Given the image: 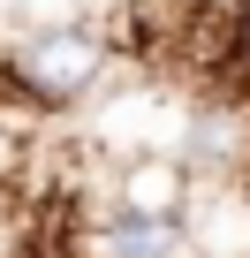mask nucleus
I'll use <instances>...</instances> for the list:
<instances>
[{
	"label": "nucleus",
	"mask_w": 250,
	"mask_h": 258,
	"mask_svg": "<svg viewBox=\"0 0 250 258\" xmlns=\"http://www.w3.org/2000/svg\"><path fill=\"white\" fill-rule=\"evenodd\" d=\"M197 250H205V258H250V182L212 198V213H205V228H197Z\"/></svg>",
	"instance_id": "20e7f679"
},
{
	"label": "nucleus",
	"mask_w": 250,
	"mask_h": 258,
	"mask_svg": "<svg viewBox=\"0 0 250 258\" xmlns=\"http://www.w3.org/2000/svg\"><path fill=\"white\" fill-rule=\"evenodd\" d=\"M99 69H106V46H99L91 31H76V23H53V31H38L31 46H16L23 91H31V99H53V106L84 99Z\"/></svg>",
	"instance_id": "f257e3e1"
},
{
	"label": "nucleus",
	"mask_w": 250,
	"mask_h": 258,
	"mask_svg": "<svg viewBox=\"0 0 250 258\" xmlns=\"http://www.w3.org/2000/svg\"><path fill=\"white\" fill-rule=\"evenodd\" d=\"M182 220H137V213H121L114 228H99L91 235V250L99 258H182Z\"/></svg>",
	"instance_id": "7ed1b4c3"
},
{
	"label": "nucleus",
	"mask_w": 250,
	"mask_h": 258,
	"mask_svg": "<svg viewBox=\"0 0 250 258\" xmlns=\"http://www.w3.org/2000/svg\"><path fill=\"white\" fill-rule=\"evenodd\" d=\"M0 167H8V129H0Z\"/></svg>",
	"instance_id": "39448f33"
},
{
	"label": "nucleus",
	"mask_w": 250,
	"mask_h": 258,
	"mask_svg": "<svg viewBox=\"0 0 250 258\" xmlns=\"http://www.w3.org/2000/svg\"><path fill=\"white\" fill-rule=\"evenodd\" d=\"M121 213H137V220H190V160L137 152L121 167Z\"/></svg>",
	"instance_id": "f03ea898"
}]
</instances>
